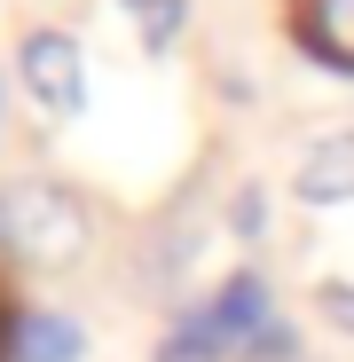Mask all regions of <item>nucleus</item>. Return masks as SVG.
<instances>
[{
  "label": "nucleus",
  "instance_id": "nucleus-3",
  "mask_svg": "<svg viewBox=\"0 0 354 362\" xmlns=\"http://www.w3.org/2000/svg\"><path fill=\"white\" fill-rule=\"evenodd\" d=\"M205 315H213L220 346H236V354H244V346H252V339H260V331L276 323V315H268V284H260L252 268H236V276H228V284L213 291V308H205Z\"/></svg>",
  "mask_w": 354,
  "mask_h": 362
},
{
  "label": "nucleus",
  "instance_id": "nucleus-2",
  "mask_svg": "<svg viewBox=\"0 0 354 362\" xmlns=\"http://www.w3.org/2000/svg\"><path fill=\"white\" fill-rule=\"evenodd\" d=\"M16 79H24V95H32L40 118H71V110L87 103V55H79L71 32H24Z\"/></svg>",
  "mask_w": 354,
  "mask_h": 362
},
{
  "label": "nucleus",
  "instance_id": "nucleus-9",
  "mask_svg": "<svg viewBox=\"0 0 354 362\" xmlns=\"http://www.w3.org/2000/svg\"><path fill=\"white\" fill-rule=\"evenodd\" d=\"M291 354H300V339H291V323H268L244 354H236V362H291Z\"/></svg>",
  "mask_w": 354,
  "mask_h": 362
},
{
  "label": "nucleus",
  "instance_id": "nucleus-10",
  "mask_svg": "<svg viewBox=\"0 0 354 362\" xmlns=\"http://www.w3.org/2000/svg\"><path fill=\"white\" fill-rule=\"evenodd\" d=\"M315 308H323V315H331L338 331H354V284H338V276H331V284L315 291Z\"/></svg>",
  "mask_w": 354,
  "mask_h": 362
},
{
  "label": "nucleus",
  "instance_id": "nucleus-6",
  "mask_svg": "<svg viewBox=\"0 0 354 362\" xmlns=\"http://www.w3.org/2000/svg\"><path fill=\"white\" fill-rule=\"evenodd\" d=\"M300 197H307V205H338V197H354V134H323V142H307V158H300Z\"/></svg>",
  "mask_w": 354,
  "mask_h": 362
},
{
  "label": "nucleus",
  "instance_id": "nucleus-1",
  "mask_svg": "<svg viewBox=\"0 0 354 362\" xmlns=\"http://www.w3.org/2000/svg\"><path fill=\"white\" fill-rule=\"evenodd\" d=\"M0 245L32 268H71L87 252V205L55 181H8L0 189Z\"/></svg>",
  "mask_w": 354,
  "mask_h": 362
},
{
  "label": "nucleus",
  "instance_id": "nucleus-5",
  "mask_svg": "<svg viewBox=\"0 0 354 362\" xmlns=\"http://www.w3.org/2000/svg\"><path fill=\"white\" fill-rule=\"evenodd\" d=\"M8 346H16V362H79L87 354V331L71 315H55V308H24L16 331H8Z\"/></svg>",
  "mask_w": 354,
  "mask_h": 362
},
{
  "label": "nucleus",
  "instance_id": "nucleus-7",
  "mask_svg": "<svg viewBox=\"0 0 354 362\" xmlns=\"http://www.w3.org/2000/svg\"><path fill=\"white\" fill-rule=\"evenodd\" d=\"M213 354H228V346H220V331H213L205 308H189L182 323L165 331V346H158V362H213Z\"/></svg>",
  "mask_w": 354,
  "mask_h": 362
},
{
  "label": "nucleus",
  "instance_id": "nucleus-4",
  "mask_svg": "<svg viewBox=\"0 0 354 362\" xmlns=\"http://www.w3.org/2000/svg\"><path fill=\"white\" fill-rule=\"evenodd\" d=\"M291 24L331 71H354V0H291Z\"/></svg>",
  "mask_w": 354,
  "mask_h": 362
},
{
  "label": "nucleus",
  "instance_id": "nucleus-8",
  "mask_svg": "<svg viewBox=\"0 0 354 362\" xmlns=\"http://www.w3.org/2000/svg\"><path fill=\"white\" fill-rule=\"evenodd\" d=\"M118 8L142 32V47H173V32L189 24V0H118Z\"/></svg>",
  "mask_w": 354,
  "mask_h": 362
},
{
  "label": "nucleus",
  "instance_id": "nucleus-11",
  "mask_svg": "<svg viewBox=\"0 0 354 362\" xmlns=\"http://www.w3.org/2000/svg\"><path fill=\"white\" fill-rule=\"evenodd\" d=\"M228 221H236V228H260V189H236V205H228Z\"/></svg>",
  "mask_w": 354,
  "mask_h": 362
}]
</instances>
